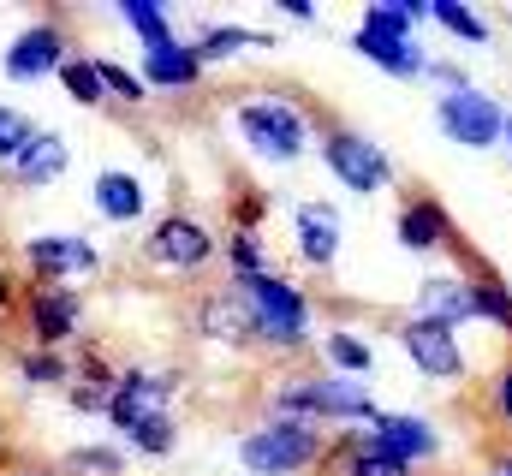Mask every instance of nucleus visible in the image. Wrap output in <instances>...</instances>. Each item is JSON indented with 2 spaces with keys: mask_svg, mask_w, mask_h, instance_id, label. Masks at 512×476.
<instances>
[{
  "mask_svg": "<svg viewBox=\"0 0 512 476\" xmlns=\"http://www.w3.org/2000/svg\"><path fill=\"white\" fill-rule=\"evenodd\" d=\"M191 48H197L203 66H221V60H239V54H256V48H274V36L256 30V24H233V18H203Z\"/></svg>",
  "mask_w": 512,
  "mask_h": 476,
  "instance_id": "nucleus-22",
  "label": "nucleus"
},
{
  "mask_svg": "<svg viewBox=\"0 0 512 476\" xmlns=\"http://www.w3.org/2000/svg\"><path fill=\"white\" fill-rule=\"evenodd\" d=\"M72 60V42L60 30V18H36L24 24L6 48H0V72L12 84H36V78H60V66Z\"/></svg>",
  "mask_w": 512,
  "mask_h": 476,
  "instance_id": "nucleus-12",
  "label": "nucleus"
},
{
  "mask_svg": "<svg viewBox=\"0 0 512 476\" xmlns=\"http://www.w3.org/2000/svg\"><path fill=\"white\" fill-rule=\"evenodd\" d=\"M24 334L36 352H66L84 334V292L72 286H30L24 292Z\"/></svg>",
  "mask_w": 512,
  "mask_h": 476,
  "instance_id": "nucleus-10",
  "label": "nucleus"
},
{
  "mask_svg": "<svg viewBox=\"0 0 512 476\" xmlns=\"http://www.w3.org/2000/svg\"><path fill=\"white\" fill-rule=\"evenodd\" d=\"M376 393L370 381H352V375H292V381H274L268 399H262V417H292V423H316V429H370L376 423Z\"/></svg>",
  "mask_w": 512,
  "mask_h": 476,
  "instance_id": "nucleus-2",
  "label": "nucleus"
},
{
  "mask_svg": "<svg viewBox=\"0 0 512 476\" xmlns=\"http://www.w3.org/2000/svg\"><path fill=\"white\" fill-rule=\"evenodd\" d=\"M495 476H501V471H495Z\"/></svg>",
  "mask_w": 512,
  "mask_h": 476,
  "instance_id": "nucleus-42",
  "label": "nucleus"
},
{
  "mask_svg": "<svg viewBox=\"0 0 512 476\" xmlns=\"http://www.w3.org/2000/svg\"><path fill=\"white\" fill-rule=\"evenodd\" d=\"M471 304H477L483 328H495L501 340H512V286L495 268H471Z\"/></svg>",
  "mask_w": 512,
  "mask_h": 476,
  "instance_id": "nucleus-25",
  "label": "nucleus"
},
{
  "mask_svg": "<svg viewBox=\"0 0 512 476\" xmlns=\"http://www.w3.org/2000/svg\"><path fill=\"white\" fill-rule=\"evenodd\" d=\"M203 72H209V66L197 60V48H191L185 36L155 42V48H137V78H143L149 90H161V96H185V90H197Z\"/></svg>",
  "mask_w": 512,
  "mask_h": 476,
  "instance_id": "nucleus-18",
  "label": "nucleus"
},
{
  "mask_svg": "<svg viewBox=\"0 0 512 476\" xmlns=\"http://www.w3.org/2000/svg\"><path fill=\"white\" fill-rule=\"evenodd\" d=\"M340 250H346V215H340V203H322V197L292 203V256L310 274H328L340 262Z\"/></svg>",
  "mask_w": 512,
  "mask_h": 476,
  "instance_id": "nucleus-13",
  "label": "nucleus"
},
{
  "mask_svg": "<svg viewBox=\"0 0 512 476\" xmlns=\"http://www.w3.org/2000/svg\"><path fill=\"white\" fill-rule=\"evenodd\" d=\"M0 465H6V441H0Z\"/></svg>",
  "mask_w": 512,
  "mask_h": 476,
  "instance_id": "nucleus-41",
  "label": "nucleus"
},
{
  "mask_svg": "<svg viewBox=\"0 0 512 476\" xmlns=\"http://www.w3.org/2000/svg\"><path fill=\"white\" fill-rule=\"evenodd\" d=\"M501 476H512V447H507V453H501Z\"/></svg>",
  "mask_w": 512,
  "mask_h": 476,
  "instance_id": "nucleus-39",
  "label": "nucleus"
},
{
  "mask_svg": "<svg viewBox=\"0 0 512 476\" xmlns=\"http://www.w3.org/2000/svg\"><path fill=\"white\" fill-rule=\"evenodd\" d=\"M328 447H334V435L328 429H316V423H292V417H262L256 429L239 435V465L251 476H310L322 471V459H328Z\"/></svg>",
  "mask_w": 512,
  "mask_h": 476,
  "instance_id": "nucleus-4",
  "label": "nucleus"
},
{
  "mask_svg": "<svg viewBox=\"0 0 512 476\" xmlns=\"http://www.w3.org/2000/svg\"><path fill=\"white\" fill-rule=\"evenodd\" d=\"M215 233L203 215H185V209H167L161 221H149V233L137 238V256L161 274H203L215 262Z\"/></svg>",
  "mask_w": 512,
  "mask_h": 476,
  "instance_id": "nucleus-6",
  "label": "nucleus"
},
{
  "mask_svg": "<svg viewBox=\"0 0 512 476\" xmlns=\"http://www.w3.org/2000/svg\"><path fill=\"white\" fill-rule=\"evenodd\" d=\"M96 78H102V96L120 102V108H143V102H149V84H143L131 66L108 60V54H96Z\"/></svg>",
  "mask_w": 512,
  "mask_h": 476,
  "instance_id": "nucleus-31",
  "label": "nucleus"
},
{
  "mask_svg": "<svg viewBox=\"0 0 512 476\" xmlns=\"http://www.w3.org/2000/svg\"><path fill=\"white\" fill-rule=\"evenodd\" d=\"M66 167H72V137L54 131V125H42V131L18 149V161H12L0 179H6L12 191H48V185L66 179Z\"/></svg>",
  "mask_w": 512,
  "mask_h": 476,
  "instance_id": "nucleus-17",
  "label": "nucleus"
},
{
  "mask_svg": "<svg viewBox=\"0 0 512 476\" xmlns=\"http://www.w3.org/2000/svg\"><path fill=\"white\" fill-rule=\"evenodd\" d=\"M233 137L262 167H298L316 149V114L292 90H251L233 102Z\"/></svg>",
  "mask_w": 512,
  "mask_h": 476,
  "instance_id": "nucleus-1",
  "label": "nucleus"
},
{
  "mask_svg": "<svg viewBox=\"0 0 512 476\" xmlns=\"http://www.w3.org/2000/svg\"><path fill=\"white\" fill-rule=\"evenodd\" d=\"M507 155H512V119H507Z\"/></svg>",
  "mask_w": 512,
  "mask_h": 476,
  "instance_id": "nucleus-40",
  "label": "nucleus"
},
{
  "mask_svg": "<svg viewBox=\"0 0 512 476\" xmlns=\"http://www.w3.org/2000/svg\"><path fill=\"white\" fill-rule=\"evenodd\" d=\"M173 375L167 369H149V363H131L120 369V381H114V393H108V423L126 435L131 423H143V417H155V411H167V399H173Z\"/></svg>",
  "mask_w": 512,
  "mask_h": 476,
  "instance_id": "nucleus-15",
  "label": "nucleus"
},
{
  "mask_svg": "<svg viewBox=\"0 0 512 476\" xmlns=\"http://www.w3.org/2000/svg\"><path fill=\"white\" fill-rule=\"evenodd\" d=\"M18 256L30 268V286H66V280H84L102 268V250L84 233H30Z\"/></svg>",
  "mask_w": 512,
  "mask_h": 476,
  "instance_id": "nucleus-11",
  "label": "nucleus"
},
{
  "mask_svg": "<svg viewBox=\"0 0 512 476\" xmlns=\"http://www.w3.org/2000/svg\"><path fill=\"white\" fill-rule=\"evenodd\" d=\"M352 54L370 60L387 78H399V84H411V78L429 72V48L417 36H370V30H352Z\"/></svg>",
  "mask_w": 512,
  "mask_h": 476,
  "instance_id": "nucleus-20",
  "label": "nucleus"
},
{
  "mask_svg": "<svg viewBox=\"0 0 512 476\" xmlns=\"http://www.w3.org/2000/svg\"><path fill=\"white\" fill-rule=\"evenodd\" d=\"M126 447L120 441H84L72 453H60V471L66 476H126Z\"/></svg>",
  "mask_w": 512,
  "mask_h": 476,
  "instance_id": "nucleus-29",
  "label": "nucleus"
},
{
  "mask_svg": "<svg viewBox=\"0 0 512 476\" xmlns=\"http://www.w3.org/2000/svg\"><path fill=\"white\" fill-rule=\"evenodd\" d=\"M316 155H322L328 179L346 197H382L387 185H393V155H387L376 137H364L358 125H322Z\"/></svg>",
  "mask_w": 512,
  "mask_h": 476,
  "instance_id": "nucleus-5",
  "label": "nucleus"
},
{
  "mask_svg": "<svg viewBox=\"0 0 512 476\" xmlns=\"http://www.w3.org/2000/svg\"><path fill=\"white\" fill-rule=\"evenodd\" d=\"M393 238L411 256H459V227L441 197H405L393 215Z\"/></svg>",
  "mask_w": 512,
  "mask_h": 476,
  "instance_id": "nucleus-14",
  "label": "nucleus"
},
{
  "mask_svg": "<svg viewBox=\"0 0 512 476\" xmlns=\"http://www.w3.org/2000/svg\"><path fill=\"white\" fill-rule=\"evenodd\" d=\"M322 465H328V471H340V476H417L411 465H399V459L376 453V447L364 441V429H340Z\"/></svg>",
  "mask_w": 512,
  "mask_h": 476,
  "instance_id": "nucleus-23",
  "label": "nucleus"
},
{
  "mask_svg": "<svg viewBox=\"0 0 512 476\" xmlns=\"http://www.w3.org/2000/svg\"><path fill=\"white\" fill-rule=\"evenodd\" d=\"M114 12H120V24L137 36V48H155V42H173V36H179L161 0H120Z\"/></svg>",
  "mask_w": 512,
  "mask_h": 476,
  "instance_id": "nucleus-28",
  "label": "nucleus"
},
{
  "mask_svg": "<svg viewBox=\"0 0 512 476\" xmlns=\"http://www.w3.org/2000/svg\"><path fill=\"white\" fill-rule=\"evenodd\" d=\"M60 90H66L78 108H102L108 96H102V78H96V54H72V60L60 66Z\"/></svg>",
  "mask_w": 512,
  "mask_h": 476,
  "instance_id": "nucleus-32",
  "label": "nucleus"
},
{
  "mask_svg": "<svg viewBox=\"0 0 512 476\" xmlns=\"http://www.w3.org/2000/svg\"><path fill=\"white\" fill-rule=\"evenodd\" d=\"M36 131H42V125H36V119L24 114V108L0 102V173H6L12 161H18V149H24V143H30Z\"/></svg>",
  "mask_w": 512,
  "mask_h": 476,
  "instance_id": "nucleus-34",
  "label": "nucleus"
},
{
  "mask_svg": "<svg viewBox=\"0 0 512 476\" xmlns=\"http://www.w3.org/2000/svg\"><path fill=\"white\" fill-rule=\"evenodd\" d=\"M227 286L239 292V304H245V316H251V334L262 352L274 357H298L310 346V334H316V304H310V292L304 286H292L286 274H245V280H233L227 274Z\"/></svg>",
  "mask_w": 512,
  "mask_h": 476,
  "instance_id": "nucleus-3",
  "label": "nucleus"
},
{
  "mask_svg": "<svg viewBox=\"0 0 512 476\" xmlns=\"http://www.w3.org/2000/svg\"><path fill=\"white\" fill-rule=\"evenodd\" d=\"M507 108L483 90V84H465V90H453V96H435V131L453 143V149H471V155H483V149H507Z\"/></svg>",
  "mask_w": 512,
  "mask_h": 476,
  "instance_id": "nucleus-7",
  "label": "nucleus"
},
{
  "mask_svg": "<svg viewBox=\"0 0 512 476\" xmlns=\"http://www.w3.org/2000/svg\"><path fill=\"white\" fill-rule=\"evenodd\" d=\"M197 334H203L209 346H227V352H245V346H256L251 316H245V304H239V292H233V286L203 292V304H197Z\"/></svg>",
  "mask_w": 512,
  "mask_h": 476,
  "instance_id": "nucleus-19",
  "label": "nucleus"
},
{
  "mask_svg": "<svg viewBox=\"0 0 512 476\" xmlns=\"http://www.w3.org/2000/svg\"><path fill=\"white\" fill-rule=\"evenodd\" d=\"M12 369H18V381L24 387H54V393H66L72 381H78V363L66 352H36V346H24V352L12 357Z\"/></svg>",
  "mask_w": 512,
  "mask_h": 476,
  "instance_id": "nucleus-26",
  "label": "nucleus"
},
{
  "mask_svg": "<svg viewBox=\"0 0 512 476\" xmlns=\"http://www.w3.org/2000/svg\"><path fill=\"white\" fill-rule=\"evenodd\" d=\"M423 78L435 84V96H453V90H465V84H471L459 60H429V72H423Z\"/></svg>",
  "mask_w": 512,
  "mask_h": 476,
  "instance_id": "nucleus-36",
  "label": "nucleus"
},
{
  "mask_svg": "<svg viewBox=\"0 0 512 476\" xmlns=\"http://www.w3.org/2000/svg\"><path fill=\"white\" fill-rule=\"evenodd\" d=\"M90 209H96L102 221H114V227H131V221H143L149 191H143V179H137L131 167H102L96 185H90Z\"/></svg>",
  "mask_w": 512,
  "mask_h": 476,
  "instance_id": "nucleus-21",
  "label": "nucleus"
},
{
  "mask_svg": "<svg viewBox=\"0 0 512 476\" xmlns=\"http://www.w3.org/2000/svg\"><path fill=\"white\" fill-rule=\"evenodd\" d=\"M6 304H12V280L0 274V310H6Z\"/></svg>",
  "mask_w": 512,
  "mask_h": 476,
  "instance_id": "nucleus-38",
  "label": "nucleus"
},
{
  "mask_svg": "<svg viewBox=\"0 0 512 476\" xmlns=\"http://www.w3.org/2000/svg\"><path fill=\"white\" fill-rule=\"evenodd\" d=\"M364 441L387 453V459H399V465H435L441 453H447V429L435 423V417H423V411H376V423L364 429Z\"/></svg>",
  "mask_w": 512,
  "mask_h": 476,
  "instance_id": "nucleus-9",
  "label": "nucleus"
},
{
  "mask_svg": "<svg viewBox=\"0 0 512 476\" xmlns=\"http://www.w3.org/2000/svg\"><path fill=\"white\" fill-rule=\"evenodd\" d=\"M120 441H126V453H137V459H167L179 447V423H173V411H155V417L131 423Z\"/></svg>",
  "mask_w": 512,
  "mask_h": 476,
  "instance_id": "nucleus-30",
  "label": "nucleus"
},
{
  "mask_svg": "<svg viewBox=\"0 0 512 476\" xmlns=\"http://www.w3.org/2000/svg\"><path fill=\"white\" fill-rule=\"evenodd\" d=\"M316 352L328 363V375H352V381L376 375V346H370L358 328H328V334L316 340Z\"/></svg>",
  "mask_w": 512,
  "mask_h": 476,
  "instance_id": "nucleus-24",
  "label": "nucleus"
},
{
  "mask_svg": "<svg viewBox=\"0 0 512 476\" xmlns=\"http://www.w3.org/2000/svg\"><path fill=\"white\" fill-rule=\"evenodd\" d=\"M489 411H495V423L512 435V357L489 375Z\"/></svg>",
  "mask_w": 512,
  "mask_h": 476,
  "instance_id": "nucleus-35",
  "label": "nucleus"
},
{
  "mask_svg": "<svg viewBox=\"0 0 512 476\" xmlns=\"http://www.w3.org/2000/svg\"><path fill=\"white\" fill-rule=\"evenodd\" d=\"M393 340H399V352L411 357V369H417L423 381H435V387H459V381L471 375V352H465L459 328H441V322L405 316V322L393 328Z\"/></svg>",
  "mask_w": 512,
  "mask_h": 476,
  "instance_id": "nucleus-8",
  "label": "nucleus"
},
{
  "mask_svg": "<svg viewBox=\"0 0 512 476\" xmlns=\"http://www.w3.org/2000/svg\"><path fill=\"white\" fill-rule=\"evenodd\" d=\"M274 6H280L292 24H310V18H316V6H310V0H274Z\"/></svg>",
  "mask_w": 512,
  "mask_h": 476,
  "instance_id": "nucleus-37",
  "label": "nucleus"
},
{
  "mask_svg": "<svg viewBox=\"0 0 512 476\" xmlns=\"http://www.w3.org/2000/svg\"><path fill=\"white\" fill-rule=\"evenodd\" d=\"M429 24H441L453 42H465V48H489V18L483 12H471L465 0H429Z\"/></svg>",
  "mask_w": 512,
  "mask_h": 476,
  "instance_id": "nucleus-27",
  "label": "nucleus"
},
{
  "mask_svg": "<svg viewBox=\"0 0 512 476\" xmlns=\"http://www.w3.org/2000/svg\"><path fill=\"white\" fill-rule=\"evenodd\" d=\"M221 256H227L233 280H245V274H268V250H262V233H245V227H233V233L221 238Z\"/></svg>",
  "mask_w": 512,
  "mask_h": 476,
  "instance_id": "nucleus-33",
  "label": "nucleus"
},
{
  "mask_svg": "<svg viewBox=\"0 0 512 476\" xmlns=\"http://www.w3.org/2000/svg\"><path fill=\"white\" fill-rule=\"evenodd\" d=\"M411 316L441 322V328H471L477 304H471V274L465 268H429L411 292Z\"/></svg>",
  "mask_w": 512,
  "mask_h": 476,
  "instance_id": "nucleus-16",
  "label": "nucleus"
}]
</instances>
